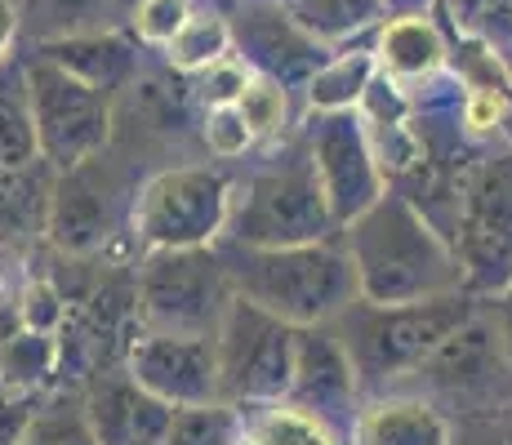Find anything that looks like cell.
Returning a JSON list of instances; mask_svg holds the SVG:
<instances>
[{"label": "cell", "mask_w": 512, "mask_h": 445, "mask_svg": "<svg viewBox=\"0 0 512 445\" xmlns=\"http://www.w3.org/2000/svg\"><path fill=\"white\" fill-rule=\"evenodd\" d=\"M334 236H339V223L321 192L308 143H290L281 156L236 178L223 241L254 245V250H285V245H317L334 241Z\"/></svg>", "instance_id": "obj_4"}, {"label": "cell", "mask_w": 512, "mask_h": 445, "mask_svg": "<svg viewBox=\"0 0 512 445\" xmlns=\"http://www.w3.org/2000/svg\"><path fill=\"white\" fill-rule=\"evenodd\" d=\"M27 161H41L36 116H32V85H27V63L9 58L0 67V170L27 165Z\"/></svg>", "instance_id": "obj_22"}, {"label": "cell", "mask_w": 512, "mask_h": 445, "mask_svg": "<svg viewBox=\"0 0 512 445\" xmlns=\"http://www.w3.org/2000/svg\"><path fill=\"white\" fill-rule=\"evenodd\" d=\"M5 392H9V388H5V379H0V397H5Z\"/></svg>", "instance_id": "obj_36"}, {"label": "cell", "mask_w": 512, "mask_h": 445, "mask_svg": "<svg viewBox=\"0 0 512 445\" xmlns=\"http://www.w3.org/2000/svg\"><path fill=\"white\" fill-rule=\"evenodd\" d=\"M139 187L121 183V170L107 161V152L58 174L54 214H49V245L58 254H67V259L103 254L116 236H130Z\"/></svg>", "instance_id": "obj_10"}, {"label": "cell", "mask_w": 512, "mask_h": 445, "mask_svg": "<svg viewBox=\"0 0 512 445\" xmlns=\"http://www.w3.org/2000/svg\"><path fill=\"white\" fill-rule=\"evenodd\" d=\"M245 437V414L236 405H201V410H179L170 423L165 445H236Z\"/></svg>", "instance_id": "obj_27"}, {"label": "cell", "mask_w": 512, "mask_h": 445, "mask_svg": "<svg viewBox=\"0 0 512 445\" xmlns=\"http://www.w3.org/2000/svg\"><path fill=\"white\" fill-rule=\"evenodd\" d=\"M450 241L472 299L490 303L512 290V152L477 161Z\"/></svg>", "instance_id": "obj_8"}, {"label": "cell", "mask_w": 512, "mask_h": 445, "mask_svg": "<svg viewBox=\"0 0 512 445\" xmlns=\"http://www.w3.org/2000/svg\"><path fill=\"white\" fill-rule=\"evenodd\" d=\"M192 18V5L187 0H139V9H134V36H139L143 45H170L174 36L183 32V23Z\"/></svg>", "instance_id": "obj_29"}, {"label": "cell", "mask_w": 512, "mask_h": 445, "mask_svg": "<svg viewBox=\"0 0 512 445\" xmlns=\"http://www.w3.org/2000/svg\"><path fill=\"white\" fill-rule=\"evenodd\" d=\"M236 112L245 116L254 143L277 138L285 125H290V98H285V81H277V76H268V72H254L250 85H245V94L236 98Z\"/></svg>", "instance_id": "obj_28"}, {"label": "cell", "mask_w": 512, "mask_h": 445, "mask_svg": "<svg viewBox=\"0 0 512 445\" xmlns=\"http://www.w3.org/2000/svg\"><path fill=\"white\" fill-rule=\"evenodd\" d=\"M18 27L32 36L36 49L81 41V36H112L134 23L139 0H14Z\"/></svg>", "instance_id": "obj_17"}, {"label": "cell", "mask_w": 512, "mask_h": 445, "mask_svg": "<svg viewBox=\"0 0 512 445\" xmlns=\"http://www.w3.org/2000/svg\"><path fill=\"white\" fill-rule=\"evenodd\" d=\"M379 72L392 81H423L446 63V41H441L437 23L428 14H392L379 27Z\"/></svg>", "instance_id": "obj_19"}, {"label": "cell", "mask_w": 512, "mask_h": 445, "mask_svg": "<svg viewBox=\"0 0 512 445\" xmlns=\"http://www.w3.org/2000/svg\"><path fill=\"white\" fill-rule=\"evenodd\" d=\"M236 445H254V441H250V437H241V441H236Z\"/></svg>", "instance_id": "obj_35"}, {"label": "cell", "mask_w": 512, "mask_h": 445, "mask_svg": "<svg viewBox=\"0 0 512 445\" xmlns=\"http://www.w3.org/2000/svg\"><path fill=\"white\" fill-rule=\"evenodd\" d=\"M339 241L357 267V285L366 303L397 308V303L468 294L455 241L406 192L388 187L361 219L343 227Z\"/></svg>", "instance_id": "obj_1"}, {"label": "cell", "mask_w": 512, "mask_h": 445, "mask_svg": "<svg viewBox=\"0 0 512 445\" xmlns=\"http://www.w3.org/2000/svg\"><path fill=\"white\" fill-rule=\"evenodd\" d=\"M219 254L236 299L254 303L294 330L334 325L361 299L357 267H352L339 236L317 245H285V250L219 241Z\"/></svg>", "instance_id": "obj_2"}, {"label": "cell", "mask_w": 512, "mask_h": 445, "mask_svg": "<svg viewBox=\"0 0 512 445\" xmlns=\"http://www.w3.org/2000/svg\"><path fill=\"white\" fill-rule=\"evenodd\" d=\"M486 308H490V316H495L499 339H504V352H508V365H512V290L499 294V299H490Z\"/></svg>", "instance_id": "obj_33"}, {"label": "cell", "mask_w": 512, "mask_h": 445, "mask_svg": "<svg viewBox=\"0 0 512 445\" xmlns=\"http://www.w3.org/2000/svg\"><path fill=\"white\" fill-rule=\"evenodd\" d=\"M236 178L223 165H165L147 174L134 201L130 241L152 250H210L228 236Z\"/></svg>", "instance_id": "obj_5"}, {"label": "cell", "mask_w": 512, "mask_h": 445, "mask_svg": "<svg viewBox=\"0 0 512 445\" xmlns=\"http://www.w3.org/2000/svg\"><path fill=\"white\" fill-rule=\"evenodd\" d=\"M14 36H18V5H14V0H0V67L9 63Z\"/></svg>", "instance_id": "obj_34"}, {"label": "cell", "mask_w": 512, "mask_h": 445, "mask_svg": "<svg viewBox=\"0 0 512 445\" xmlns=\"http://www.w3.org/2000/svg\"><path fill=\"white\" fill-rule=\"evenodd\" d=\"M303 143L317 165L321 192H326L339 232L388 192V174L379 165L361 112H317V121L303 130Z\"/></svg>", "instance_id": "obj_11"}, {"label": "cell", "mask_w": 512, "mask_h": 445, "mask_svg": "<svg viewBox=\"0 0 512 445\" xmlns=\"http://www.w3.org/2000/svg\"><path fill=\"white\" fill-rule=\"evenodd\" d=\"M134 299L143 334L214 339L236 290L219 245L210 250H152L134 263Z\"/></svg>", "instance_id": "obj_6"}, {"label": "cell", "mask_w": 512, "mask_h": 445, "mask_svg": "<svg viewBox=\"0 0 512 445\" xmlns=\"http://www.w3.org/2000/svg\"><path fill=\"white\" fill-rule=\"evenodd\" d=\"M58 170L49 161H27L0 170V250H27L49 241Z\"/></svg>", "instance_id": "obj_18"}, {"label": "cell", "mask_w": 512, "mask_h": 445, "mask_svg": "<svg viewBox=\"0 0 512 445\" xmlns=\"http://www.w3.org/2000/svg\"><path fill=\"white\" fill-rule=\"evenodd\" d=\"M245 414V437L254 445H343V432L330 428L321 414L303 410L294 401L250 405Z\"/></svg>", "instance_id": "obj_23"}, {"label": "cell", "mask_w": 512, "mask_h": 445, "mask_svg": "<svg viewBox=\"0 0 512 445\" xmlns=\"http://www.w3.org/2000/svg\"><path fill=\"white\" fill-rule=\"evenodd\" d=\"M250 76L254 72H245L236 58H223V63H214L210 72L201 76V85H196V98H201L205 107H236V98L245 94Z\"/></svg>", "instance_id": "obj_31"}, {"label": "cell", "mask_w": 512, "mask_h": 445, "mask_svg": "<svg viewBox=\"0 0 512 445\" xmlns=\"http://www.w3.org/2000/svg\"><path fill=\"white\" fill-rule=\"evenodd\" d=\"M228 49H232V27L223 23L219 14H192L183 23V32L165 45V63H170L174 72L196 76V72H210L223 58H232Z\"/></svg>", "instance_id": "obj_25"}, {"label": "cell", "mask_w": 512, "mask_h": 445, "mask_svg": "<svg viewBox=\"0 0 512 445\" xmlns=\"http://www.w3.org/2000/svg\"><path fill=\"white\" fill-rule=\"evenodd\" d=\"M303 410L321 414L330 428L343 432V441L352 437L361 405H366V388L357 379V365L348 356V343L334 325H312L299 330V356H294V388L290 397Z\"/></svg>", "instance_id": "obj_13"}, {"label": "cell", "mask_w": 512, "mask_h": 445, "mask_svg": "<svg viewBox=\"0 0 512 445\" xmlns=\"http://www.w3.org/2000/svg\"><path fill=\"white\" fill-rule=\"evenodd\" d=\"M290 18L317 45H339L392 18L388 0H290Z\"/></svg>", "instance_id": "obj_21"}, {"label": "cell", "mask_w": 512, "mask_h": 445, "mask_svg": "<svg viewBox=\"0 0 512 445\" xmlns=\"http://www.w3.org/2000/svg\"><path fill=\"white\" fill-rule=\"evenodd\" d=\"M201 138L214 161H236V156H245V147L254 143L250 125H245V116L236 112V107H205Z\"/></svg>", "instance_id": "obj_30"}, {"label": "cell", "mask_w": 512, "mask_h": 445, "mask_svg": "<svg viewBox=\"0 0 512 445\" xmlns=\"http://www.w3.org/2000/svg\"><path fill=\"white\" fill-rule=\"evenodd\" d=\"M81 405L98 445H165L179 414L161 397H152L125 365L94 374L81 388Z\"/></svg>", "instance_id": "obj_15"}, {"label": "cell", "mask_w": 512, "mask_h": 445, "mask_svg": "<svg viewBox=\"0 0 512 445\" xmlns=\"http://www.w3.org/2000/svg\"><path fill=\"white\" fill-rule=\"evenodd\" d=\"M219 365H223V401L236 410L285 401L294 388V356L299 330L277 321L245 299H232L219 325Z\"/></svg>", "instance_id": "obj_9"}, {"label": "cell", "mask_w": 512, "mask_h": 445, "mask_svg": "<svg viewBox=\"0 0 512 445\" xmlns=\"http://www.w3.org/2000/svg\"><path fill=\"white\" fill-rule=\"evenodd\" d=\"M477 312H481V299H472V294L397 303V308L357 299L334 321V330L348 343V356L357 365V379L366 388V397H379V392H392L397 383L419 379V370L437 356L441 343L459 325H468Z\"/></svg>", "instance_id": "obj_3"}, {"label": "cell", "mask_w": 512, "mask_h": 445, "mask_svg": "<svg viewBox=\"0 0 512 445\" xmlns=\"http://www.w3.org/2000/svg\"><path fill=\"white\" fill-rule=\"evenodd\" d=\"M125 370L170 410H201L223 401L219 339H183V334H139Z\"/></svg>", "instance_id": "obj_12"}, {"label": "cell", "mask_w": 512, "mask_h": 445, "mask_svg": "<svg viewBox=\"0 0 512 445\" xmlns=\"http://www.w3.org/2000/svg\"><path fill=\"white\" fill-rule=\"evenodd\" d=\"M36 54L63 63L67 72L85 76V81L98 85V89H107L112 98L130 85L134 72H139V49L125 41L121 32H112V36H81V41H63V45H45V49H36Z\"/></svg>", "instance_id": "obj_20"}, {"label": "cell", "mask_w": 512, "mask_h": 445, "mask_svg": "<svg viewBox=\"0 0 512 445\" xmlns=\"http://www.w3.org/2000/svg\"><path fill=\"white\" fill-rule=\"evenodd\" d=\"M379 81V58L357 49V54H334L308 76V103L317 112H357L366 103L370 85Z\"/></svg>", "instance_id": "obj_24"}, {"label": "cell", "mask_w": 512, "mask_h": 445, "mask_svg": "<svg viewBox=\"0 0 512 445\" xmlns=\"http://www.w3.org/2000/svg\"><path fill=\"white\" fill-rule=\"evenodd\" d=\"M512 374L504 339L490 308L481 303V312L468 325H459L446 343L437 348L428 365L419 370V388H428V401L446 397V401H477V397H495V383H504Z\"/></svg>", "instance_id": "obj_14"}, {"label": "cell", "mask_w": 512, "mask_h": 445, "mask_svg": "<svg viewBox=\"0 0 512 445\" xmlns=\"http://www.w3.org/2000/svg\"><path fill=\"white\" fill-rule=\"evenodd\" d=\"M348 445H455V428L437 401L379 392L361 405Z\"/></svg>", "instance_id": "obj_16"}, {"label": "cell", "mask_w": 512, "mask_h": 445, "mask_svg": "<svg viewBox=\"0 0 512 445\" xmlns=\"http://www.w3.org/2000/svg\"><path fill=\"white\" fill-rule=\"evenodd\" d=\"M23 445H98L85 419L81 392H49L36 410L32 428H27Z\"/></svg>", "instance_id": "obj_26"}, {"label": "cell", "mask_w": 512, "mask_h": 445, "mask_svg": "<svg viewBox=\"0 0 512 445\" xmlns=\"http://www.w3.org/2000/svg\"><path fill=\"white\" fill-rule=\"evenodd\" d=\"M27 85H32V116L41 161L58 174L94 161L116 138V98L90 85L85 76L67 72L63 63L45 54L27 58Z\"/></svg>", "instance_id": "obj_7"}, {"label": "cell", "mask_w": 512, "mask_h": 445, "mask_svg": "<svg viewBox=\"0 0 512 445\" xmlns=\"http://www.w3.org/2000/svg\"><path fill=\"white\" fill-rule=\"evenodd\" d=\"M45 397L49 392H5L0 397V445H23Z\"/></svg>", "instance_id": "obj_32"}]
</instances>
